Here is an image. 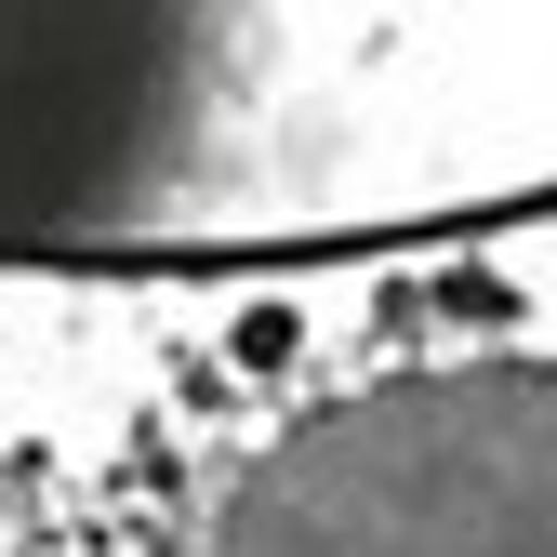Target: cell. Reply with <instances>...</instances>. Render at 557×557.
Here are the masks:
<instances>
[{"label": "cell", "instance_id": "6da1fadb", "mask_svg": "<svg viewBox=\"0 0 557 557\" xmlns=\"http://www.w3.org/2000/svg\"><path fill=\"white\" fill-rule=\"evenodd\" d=\"M239 94V0H0V265L147 252Z\"/></svg>", "mask_w": 557, "mask_h": 557}]
</instances>
